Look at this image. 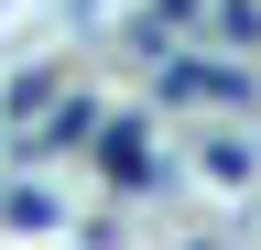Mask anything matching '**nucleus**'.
Wrapping results in <instances>:
<instances>
[{
  "label": "nucleus",
  "instance_id": "1",
  "mask_svg": "<svg viewBox=\"0 0 261 250\" xmlns=\"http://www.w3.org/2000/svg\"><path fill=\"white\" fill-rule=\"evenodd\" d=\"M109 174H120V185H152L163 163H152V152H142V131H109Z\"/></svg>",
  "mask_w": 261,
  "mask_h": 250
},
{
  "label": "nucleus",
  "instance_id": "2",
  "mask_svg": "<svg viewBox=\"0 0 261 250\" xmlns=\"http://www.w3.org/2000/svg\"><path fill=\"white\" fill-rule=\"evenodd\" d=\"M0 217H11V229H55V196H44V185H11Z\"/></svg>",
  "mask_w": 261,
  "mask_h": 250
}]
</instances>
